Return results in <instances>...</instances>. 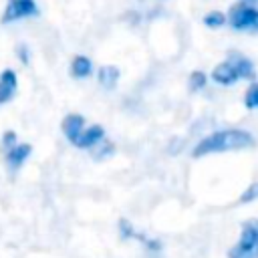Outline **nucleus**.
Segmentation results:
<instances>
[{
    "mask_svg": "<svg viewBox=\"0 0 258 258\" xmlns=\"http://www.w3.org/2000/svg\"><path fill=\"white\" fill-rule=\"evenodd\" d=\"M119 232H121V238H123V240L137 238V234H139V232H135V230H133V226H131L125 218H121V220H119Z\"/></svg>",
    "mask_w": 258,
    "mask_h": 258,
    "instance_id": "f3484780",
    "label": "nucleus"
},
{
    "mask_svg": "<svg viewBox=\"0 0 258 258\" xmlns=\"http://www.w3.org/2000/svg\"><path fill=\"white\" fill-rule=\"evenodd\" d=\"M8 2H12V0H8Z\"/></svg>",
    "mask_w": 258,
    "mask_h": 258,
    "instance_id": "5701e85b",
    "label": "nucleus"
},
{
    "mask_svg": "<svg viewBox=\"0 0 258 258\" xmlns=\"http://www.w3.org/2000/svg\"><path fill=\"white\" fill-rule=\"evenodd\" d=\"M232 67H234V71H236V75H238V79H254L256 77V73H254V64H252V60L250 58H246L244 54H238V52H232L228 58H226Z\"/></svg>",
    "mask_w": 258,
    "mask_h": 258,
    "instance_id": "6e6552de",
    "label": "nucleus"
},
{
    "mask_svg": "<svg viewBox=\"0 0 258 258\" xmlns=\"http://www.w3.org/2000/svg\"><path fill=\"white\" fill-rule=\"evenodd\" d=\"M103 137H105V129H103L101 125L85 127L83 133H81V137L77 139L75 147H79V149H91V147H95Z\"/></svg>",
    "mask_w": 258,
    "mask_h": 258,
    "instance_id": "1a4fd4ad",
    "label": "nucleus"
},
{
    "mask_svg": "<svg viewBox=\"0 0 258 258\" xmlns=\"http://www.w3.org/2000/svg\"><path fill=\"white\" fill-rule=\"evenodd\" d=\"M258 246V220H248L242 226L240 240L230 248L228 258H256Z\"/></svg>",
    "mask_w": 258,
    "mask_h": 258,
    "instance_id": "f03ea898",
    "label": "nucleus"
},
{
    "mask_svg": "<svg viewBox=\"0 0 258 258\" xmlns=\"http://www.w3.org/2000/svg\"><path fill=\"white\" fill-rule=\"evenodd\" d=\"M32 153V147L28 143H14L12 147L4 149V159L10 171H18L22 167V163L28 159V155Z\"/></svg>",
    "mask_w": 258,
    "mask_h": 258,
    "instance_id": "39448f33",
    "label": "nucleus"
},
{
    "mask_svg": "<svg viewBox=\"0 0 258 258\" xmlns=\"http://www.w3.org/2000/svg\"><path fill=\"white\" fill-rule=\"evenodd\" d=\"M16 89H18L16 73L12 69H4L0 73V105L8 103L16 95Z\"/></svg>",
    "mask_w": 258,
    "mask_h": 258,
    "instance_id": "0eeeda50",
    "label": "nucleus"
},
{
    "mask_svg": "<svg viewBox=\"0 0 258 258\" xmlns=\"http://www.w3.org/2000/svg\"><path fill=\"white\" fill-rule=\"evenodd\" d=\"M256 258H258V246H256Z\"/></svg>",
    "mask_w": 258,
    "mask_h": 258,
    "instance_id": "4be33fe9",
    "label": "nucleus"
},
{
    "mask_svg": "<svg viewBox=\"0 0 258 258\" xmlns=\"http://www.w3.org/2000/svg\"><path fill=\"white\" fill-rule=\"evenodd\" d=\"M14 143H16V133H14V131H4V135H2V145H4V149L12 147Z\"/></svg>",
    "mask_w": 258,
    "mask_h": 258,
    "instance_id": "6ab92c4d",
    "label": "nucleus"
},
{
    "mask_svg": "<svg viewBox=\"0 0 258 258\" xmlns=\"http://www.w3.org/2000/svg\"><path fill=\"white\" fill-rule=\"evenodd\" d=\"M91 151H93V159H99V161H101V159H105V157H111V155H113L115 145L103 137L95 147H91Z\"/></svg>",
    "mask_w": 258,
    "mask_h": 258,
    "instance_id": "ddd939ff",
    "label": "nucleus"
},
{
    "mask_svg": "<svg viewBox=\"0 0 258 258\" xmlns=\"http://www.w3.org/2000/svg\"><path fill=\"white\" fill-rule=\"evenodd\" d=\"M16 52H18V58H20V62H28V48L24 46V44H18L16 46Z\"/></svg>",
    "mask_w": 258,
    "mask_h": 258,
    "instance_id": "aec40b11",
    "label": "nucleus"
},
{
    "mask_svg": "<svg viewBox=\"0 0 258 258\" xmlns=\"http://www.w3.org/2000/svg\"><path fill=\"white\" fill-rule=\"evenodd\" d=\"M119 77H121V73L113 64H105L97 71V79H99L101 87H105V89H115V85L119 83Z\"/></svg>",
    "mask_w": 258,
    "mask_h": 258,
    "instance_id": "f8f14e48",
    "label": "nucleus"
},
{
    "mask_svg": "<svg viewBox=\"0 0 258 258\" xmlns=\"http://www.w3.org/2000/svg\"><path fill=\"white\" fill-rule=\"evenodd\" d=\"M244 105H246V109H258V83L248 87V91L244 95Z\"/></svg>",
    "mask_w": 258,
    "mask_h": 258,
    "instance_id": "2eb2a0df",
    "label": "nucleus"
},
{
    "mask_svg": "<svg viewBox=\"0 0 258 258\" xmlns=\"http://www.w3.org/2000/svg\"><path fill=\"white\" fill-rule=\"evenodd\" d=\"M254 145L252 133L244 129H222L208 137H204L191 151L194 157H204L210 153H222V151H240Z\"/></svg>",
    "mask_w": 258,
    "mask_h": 258,
    "instance_id": "f257e3e1",
    "label": "nucleus"
},
{
    "mask_svg": "<svg viewBox=\"0 0 258 258\" xmlns=\"http://www.w3.org/2000/svg\"><path fill=\"white\" fill-rule=\"evenodd\" d=\"M38 14V6L34 0H12L6 4L4 12H2V22H12V20H20V18H28V16H36Z\"/></svg>",
    "mask_w": 258,
    "mask_h": 258,
    "instance_id": "20e7f679",
    "label": "nucleus"
},
{
    "mask_svg": "<svg viewBox=\"0 0 258 258\" xmlns=\"http://www.w3.org/2000/svg\"><path fill=\"white\" fill-rule=\"evenodd\" d=\"M238 2H244V4H248V6H256V4H258V0H238Z\"/></svg>",
    "mask_w": 258,
    "mask_h": 258,
    "instance_id": "412c9836",
    "label": "nucleus"
},
{
    "mask_svg": "<svg viewBox=\"0 0 258 258\" xmlns=\"http://www.w3.org/2000/svg\"><path fill=\"white\" fill-rule=\"evenodd\" d=\"M228 20H226V14L224 12H220V10H212V12H208L206 16H204V24L208 26V28H220V26H224Z\"/></svg>",
    "mask_w": 258,
    "mask_h": 258,
    "instance_id": "4468645a",
    "label": "nucleus"
},
{
    "mask_svg": "<svg viewBox=\"0 0 258 258\" xmlns=\"http://www.w3.org/2000/svg\"><path fill=\"white\" fill-rule=\"evenodd\" d=\"M212 79H214L218 85H224V87H226V85H234V83L238 81V75H236L234 67H232L228 60H224V62H220V64L214 67Z\"/></svg>",
    "mask_w": 258,
    "mask_h": 258,
    "instance_id": "9d476101",
    "label": "nucleus"
},
{
    "mask_svg": "<svg viewBox=\"0 0 258 258\" xmlns=\"http://www.w3.org/2000/svg\"><path fill=\"white\" fill-rule=\"evenodd\" d=\"M91 73H93V62H91V58L85 56V54H77V56L73 58V62H71V75H73L75 79H87Z\"/></svg>",
    "mask_w": 258,
    "mask_h": 258,
    "instance_id": "9b49d317",
    "label": "nucleus"
},
{
    "mask_svg": "<svg viewBox=\"0 0 258 258\" xmlns=\"http://www.w3.org/2000/svg\"><path fill=\"white\" fill-rule=\"evenodd\" d=\"M60 127H62L64 137L75 145V143H77V139L81 137L83 129H85V117H83V115H79V113H69V115L62 119Z\"/></svg>",
    "mask_w": 258,
    "mask_h": 258,
    "instance_id": "423d86ee",
    "label": "nucleus"
},
{
    "mask_svg": "<svg viewBox=\"0 0 258 258\" xmlns=\"http://www.w3.org/2000/svg\"><path fill=\"white\" fill-rule=\"evenodd\" d=\"M256 198H258V183H250V185L242 191L240 204H250V202H254Z\"/></svg>",
    "mask_w": 258,
    "mask_h": 258,
    "instance_id": "a211bd4d",
    "label": "nucleus"
},
{
    "mask_svg": "<svg viewBox=\"0 0 258 258\" xmlns=\"http://www.w3.org/2000/svg\"><path fill=\"white\" fill-rule=\"evenodd\" d=\"M226 20L234 30H244V32H254V34L258 32V8L248 6L244 2L230 6Z\"/></svg>",
    "mask_w": 258,
    "mask_h": 258,
    "instance_id": "7ed1b4c3",
    "label": "nucleus"
},
{
    "mask_svg": "<svg viewBox=\"0 0 258 258\" xmlns=\"http://www.w3.org/2000/svg\"><path fill=\"white\" fill-rule=\"evenodd\" d=\"M206 83H208V77H206V73H202V71H194L191 75H189V89L191 91H200V89H204L206 87Z\"/></svg>",
    "mask_w": 258,
    "mask_h": 258,
    "instance_id": "dca6fc26",
    "label": "nucleus"
}]
</instances>
